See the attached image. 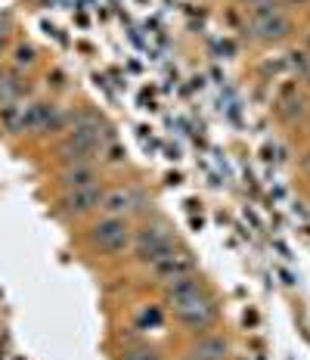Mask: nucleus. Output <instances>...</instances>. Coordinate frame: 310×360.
<instances>
[{
  "label": "nucleus",
  "mask_w": 310,
  "mask_h": 360,
  "mask_svg": "<svg viewBox=\"0 0 310 360\" xmlns=\"http://www.w3.org/2000/svg\"><path fill=\"white\" fill-rule=\"evenodd\" d=\"M168 307H171L174 323H180L193 335L211 333L217 326V320H221V307H217V298L211 295V289H202L190 298H180V302H174Z\"/></svg>",
  "instance_id": "obj_4"
},
{
  "label": "nucleus",
  "mask_w": 310,
  "mask_h": 360,
  "mask_svg": "<svg viewBox=\"0 0 310 360\" xmlns=\"http://www.w3.org/2000/svg\"><path fill=\"white\" fill-rule=\"evenodd\" d=\"M202 289H208V283L202 280L199 270H195V274H186V276H180V280L164 283L162 295H164V304H174V302H180V298H190V295H195V292H202Z\"/></svg>",
  "instance_id": "obj_10"
},
{
  "label": "nucleus",
  "mask_w": 310,
  "mask_h": 360,
  "mask_svg": "<svg viewBox=\"0 0 310 360\" xmlns=\"http://www.w3.org/2000/svg\"><path fill=\"white\" fill-rule=\"evenodd\" d=\"M146 205H149V196L140 190V186L118 184V186H105L100 214H109V217H131V221H134L137 214H146Z\"/></svg>",
  "instance_id": "obj_5"
},
{
  "label": "nucleus",
  "mask_w": 310,
  "mask_h": 360,
  "mask_svg": "<svg viewBox=\"0 0 310 360\" xmlns=\"http://www.w3.org/2000/svg\"><path fill=\"white\" fill-rule=\"evenodd\" d=\"M131 243H134L131 217L96 214L84 230V245L93 255H103V258H121V255L131 252Z\"/></svg>",
  "instance_id": "obj_2"
},
{
  "label": "nucleus",
  "mask_w": 310,
  "mask_h": 360,
  "mask_svg": "<svg viewBox=\"0 0 310 360\" xmlns=\"http://www.w3.org/2000/svg\"><path fill=\"white\" fill-rule=\"evenodd\" d=\"M285 10H295V6H310V0H279Z\"/></svg>",
  "instance_id": "obj_14"
},
{
  "label": "nucleus",
  "mask_w": 310,
  "mask_h": 360,
  "mask_svg": "<svg viewBox=\"0 0 310 360\" xmlns=\"http://www.w3.org/2000/svg\"><path fill=\"white\" fill-rule=\"evenodd\" d=\"M301 174H304L307 180H310V149H304V153H301Z\"/></svg>",
  "instance_id": "obj_13"
},
{
  "label": "nucleus",
  "mask_w": 310,
  "mask_h": 360,
  "mask_svg": "<svg viewBox=\"0 0 310 360\" xmlns=\"http://www.w3.org/2000/svg\"><path fill=\"white\" fill-rule=\"evenodd\" d=\"M118 360H164V357H162V351H158L155 345L137 342V345H127V348L121 351Z\"/></svg>",
  "instance_id": "obj_11"
},
{
  "label": "nucleus",
  "mask_w": 310,
  "mask_h": 360,
  "mask_svg": "<svg viewBox=\"0 0 310 360\" xmlns=\"http://www.w3.org/2000/svg\"><path fill=\"white\" fill-rule=\"evenodd\" d=\"M304 50L310 53V25H307V32H304Z\"/></svg>",
  "instance_id": "obj_15"
},
{
  "label": "nucleus",
  "mask_w": 310,
  "mask_h": 360,
  "mask_svg": "<svg viewBox=\"0 0 310 360\" xmlns=\"http://www.w3.org/2000/svg\"><path fill=\"white\" fill-rule=\"evenodd\" d=\"M245 4H254V0H245Z\"/></svg>",
  "instance_id": "obj_17"
},
{
  "label": "nucleus",
  "mask_w": 310,
  "mask_h": 360,
  "mask_svg": "<svg viewBox=\"0 0 310 360\" xmlns=\"http://www.w3.org/2000/svg\"><path fill=\"white\" fill-rule=\"evenodd\" d=\"M177 249V236H174L171 224L164 217H146L140 227H134V243H131V255L134 261L143 267H149L153 261L164 258L168 252Z\"/></svg>",
  "instance_id": "obj_3"
},
{
  "label": "nucleus",
  "mask_w": 310,
  "mask_h": 360,
  "mask_svg": "<svg viewBox=\"0 0 310 360\" xmlns=\"http://www.w3.org/2000/svg\"><path fill=\"white\" fill-rule=\"evenodd\" d=\"M103 184L100 168L96 162H78V165H63L56 174V186L59 193H72V190H84V186Z\"/></svg>",
  "instance_id": "obj_8"
},
{
  "label": "nucleus",
  "mask_w": 310,
  "mask_h": 360,
  "mask_svg": "<svg viewBox=\"0 0 310 360\" xmlns=\"http://www.w3.org/2000/svg\"><path fill=\"white\" fill-rule=\"evenodd\" d=\"M103 193H105L103 184L84 186V190H72V193H59V199H56V214L63 217V221H72V224H75V221H84V217L100 214Z\"/></svg>",
  "instance_id": "obj_6"
},
{
  "label": "nucleus",
  "mask_w": 310,
  "mask_h": 360,
  "mask_svg": "<svg viewBox=\"0 0 310 360\" xmlns=\"http://www.w3.org/2000/svg\"><path fill=\"white\" fill-rule=\"evenodd\" d=\"M177 360H195V357H190V354H183V357H177Z\"/></svg>",
  "instance_id": "obj_16"
},
{
  "label": "nucleus",
  "mask_w": 310,
  "mask_h": 360,
  "mask_svg": "<svg viewBox=\"0 0 310 360\" xmlns=\"http://www.w3.org/2000/svg\"><path fill=\"white\" fill-rule=\"evenodd\" d=\"M34 63H37L34 47H28V44H22V47H16V69H32Z\"/></svg>",
  "instance_id": "obj_12"
},
{
  "label": "nucleus",
  "mask_w": 310,
  "mask_h": 360,
  "mask_svg": "<svg viewBox=\"0 0 310 360\" xmlns=\"http://www.w3.org/2000/svg\"><path fill=\"white\" fill-rule=\"evenodd\" d=\"M186 274H195V258L190 249H180V245L164 255V258L149 264V276H153L158 286H164V283H171V280H180V276H186Z\"/></svg>",
  "instance_id": "obj_7"
},
{
  "label": "nucleus",
  "mask_w": 310,
  "mask_h": 360,
  "mask_svg": "<svg viewBox=\"0 0 310 360\" xmlns=\"http://www.w3.org/2000/svg\"><path fill=\"white\" fill-rule=\"evenodd\" d=\"M245 34L254 44L276 47V44H285L295 34V19L289 16V10L279 0H254V4H248Z\"/></svg>",
  "instance_id": "obj_1"
},
{
  "label": "nucleus",
  "mask_w": 310,
  "mask_h": 360,
  "mask_svg": "<svg viewBox=\"0 0 310 360\" xmlns=\"http://www.w3.org/2000/svg\"><path fill=\"white\" fill-rule=\"evenodd\" d=\"M230 339L224 333H202L186 348V354L195 360H230Z\"/></svg>",
  "instance_id": "obj_9"
}]
</instances>
